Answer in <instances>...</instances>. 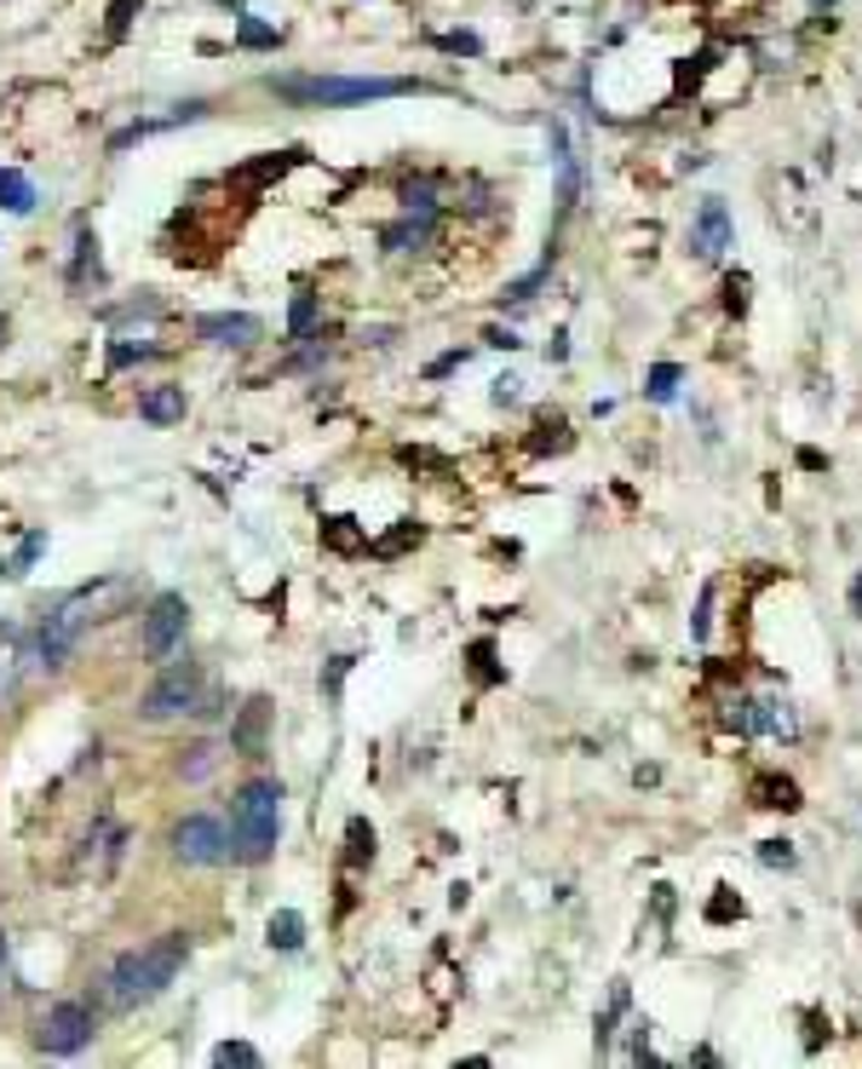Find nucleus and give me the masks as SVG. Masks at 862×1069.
<instances>
[{
    "mask_svg": "<svg viewBox=\"0 0 862 1069\" xmlns=\"http://www.w3.org/2000/svg\"><path fill=\"white\" fill-rule=\"evenodd\" d=\"M127 598H133V581H122V575L92 581V587L70 593V598L41 621V661H47V668H64V656L75 650V644H82V633L98 627V621H110Z\"/></svg>",
    "mask_w": 862,
    "mask_h": 1069,
    "instance_id": "1",
    "label": "nucleus"
},
{
    "mask_svg": "<svg viewBox=\"0 0 862 1069\" xmlns=\"http://www.w3.org/2000/svg\"><path fill=\"white\" fill-rule=\"evenodd\" d=\"M185 955H190L185 932H167V937H155L150 949H127L122 960L110 966V978H104V1000L115 1006V1012H127V1006H145V1000H155V995H162L167 983L178 978V966H185Z\"/></svg>",
    "mask_w": 862,
    "mask_h": 1069,
    "instance_id": "2",
    "label": "nucleus"
},
{
    "mask_svg": "<svg viewBox=\"0 0 862 1069\" xmlns=\"http://www.w3.org/2000/svg\"><path fill=\"white\" fill-rule=\"evenodd\" d=\"M271 87L293 104H368V98H403L426 92L403 75H271Z\"/></svg>",
    "mask_w": 862,
    "mask_h": 1069,
    "instance_id": "3",
    "label": "nucleus"
},
{
    "mask_svg": "<svg viewBox=\"0 0 862 1069\" xmlns=\"http://www.w3.org/2000/svg\"><path fill=\"white\" fill-rule=\"evenodd\" d=\"M230 834L242 862H265L283 834V782H248L230 805Z\"/></svg>",
    "mask_w": 862,
    "mask_h": 1069,
    "instance_id": "4",
    "label": "nucleus"
},
{
    "mask_svg": "<svg viewBox=\"0 0 862 1069\" xmlns=\"http://www.w3.org/2000/svg\"><path fill=\"white\" fill-rule=\"evenodd\" d=\"M196 708H202V668H196V661H173V668L145 691V701H138V719L162 724V719L196 713Z\"/></svg>",
    "mask_w": 862,
    "mask_h": 1069,
    "instance_id": "5",
    "label": "nucleus"
},
{
    "mask_svg": "<svg viewBox=\"0 0 862 1069\" xmlns=\"http://www.w3.org/2000/svg\"><path fill=\"white\" fill-rule=\"evenodd\" d=\"M92 1006L87 1000H58L52 1012L41 1018V1046L47 1053H58V1058H70V1053H82V1046L92 1041Z\"/></svg>",
    "mask_w": 862,
    "mask_h": 1069,
    "instance_id": "6",
    "label": "nucleus"
},
{
    "mask_svg": "<svg viewBox=\"0 0 862 1069\" xmlns=\"http://www.w3.org/2000/svg\"><path fill=\"white\" fill-rule=\"evenodd\" d=\"M185 621H190V604L178 598V593H162L150 604V616H145V656L150 661H167L173 650H178V638H185Z\"/></svg>",
    "mask_w": 862,
    "mask_h": 1069,
    "instance_id": "7",
    "label": "nucleus"
},
{
    "mask_svg": "<svg viewBox=\"0 0 862 1069\" xmlns=\"http://www.w3.org/2000/svg\"><path fill=\"white\" fill-rule=\"evenodd\" d=\"M173 852L185 857V862H196V869H213V862L230 857V834L218 829L213 817H185L173 829Z\"/></svg>",
    "mask_w": 862,
    "mask_h": 1069,
    "instance_id": "8",
    "label": "nucleus"
},
{
    "mask_svg": "<svg viewBox=\"0 0 862 1069\" xmlns=\"http://www.w3.org/2000/svg\"><path fill=\"white\" fill-rule=\"evenodd\" d=\"M730 213H725V201H701V213H696V225H690V253L696 259H719L730 248Z\"/></svg>",
    "mask_w": 862,
    "mask_h": 1069,
    "instance_id": "9",
    "label": "nucleus"
},
{
    "mask_svg": "<svg viewBox=\"0 0 862 1069\" xmlns=\"http://www.w3.org/2000/svg\"><path fill=\"white\" fill-rule=\"evenodd\" d=\"M138 414H145L150 426H178V420H185V386H150L138 397Z\"/></svg>",
    "mask_w": 862,
    "mask_h": 1069,
    "instance_id": "10",
    "label": "nucleus"
},
{
    "mask_svg": "<svg viewBox=\"0 0 862 1069\" xmlns=\"http://www.w3.org/2000/svg\"><path fill=\"white\" fill-rule=\"evenodd\" d=\"M196 328H202V339H213V346H253L259 316H202Z\"/></svg>",
    "mask_w": 862,
    "mask_h": 1069,
    "instance_id": "11",
    "label": "nucleus"
},
{
    "mask_svg": "<svg viewBox=\"0 0 862 1069\" xmlns=\"http://www.w3.org/2000/svg\"><path fill=\"white\" fill-rule=\"evenodd\" d=\"M265 724H271V701H265V696H253L248 708H242V719H236L230 742H236L242 754H259V748H265Z\"/></svg>",
    "mask_w": 862,
    "mask_h": 1069,
    "instance_id": "12",
    "label": "nucleus"
},
{
    "mask_svg": "<svg viewBox=\"0 0 862 1069\" xmlns=\"http://www.w3.org/2000/svg\"><path fill=\"white\" fill-rule=\"evenodd\" d=\"M759 731H765V736H794V731H799V719H794L788 701L765 696V701H753V736H759Z\"/></svg>",
    "mask_w": 862,
    "mask_h": 1069,
    "instance_id": "13",
    "label": "nucleus"
},
{
    "mask_svg": "<svg viewBox=\"0 0 862 1069\" xmlns=\"http://www.w3.org/2000/svg\"><path fill=\"white\" fill-rule=\"evenodd\" d=\"M753 805H765V811H799L794 776H753Z\"/></svg>",
    "mask_w": 862,
    "mask_h": 1069,
    "instance_id": "14",
    "label": "nucleus"
},
{
    "mask_svg": "<svg viewBox=\"0 0 862 1069\" xmlns=\"http://www.w3.org/2000/svg\"><path fill=\"white\" fill-rule=\"evenodd\" d=\"M17 673H24V638H17L12 621H0V696L17 684Z\"/></svg>",
    "mask_w": 862,
    "mask_h": 1069,
    "instance_id": "15",
    "label": "nucleus"
},
{
    "mask_svg": "<svg viewBox=\"0 0 862 1069\" xmlns=\"http://www.w3.org/2000/svg\"><path fill=\"white\" fill-rule=\"evenodd\" d=\"M529 449H535V455H564V449H570V420H564V414H540Z\"/></svg>",
    "mask_w": 862,
    "mask_h": 1069,
    "instance_id": "16",
    "label": "nucleus"
},
{
    "mask_svg": "<svg viewBox=\"0 0 862 1069\" xmlns=\"http://www.w3.org/2000/svg\"><path fill=\"white\" fill-rule=\"evenodd\" d=\"M323 547H328V552H363L368 535L357 530V518H328V523H323Z\"/></svg>",
    "mask_w": 862,
    "mask_h": 1069,
    "instance_id": "17",
    "label": "nucleus"
},
{
    "mask_svg": "<svg viewBox=\"0 0 862 1069\" xmlns=\"http://www.w3.org/2000/svg\"><path fill=\"white\" fill-rule=\"evenodd\" d=\"M0 208H7V213H29L35 208V185H29L24 173L0 167Z\"/></svg>",
    "mask_w": 862,
    "mask_h": 1069,
    "instance_id": "18",
    "label": "nucleus"
},
{
    "mask_svg": "<svg viewBox=\"0 0 862 1069\" xmlns=\"http://www.w3.org/2000/svg\"><path fill=\"white\" fill-rule=\"evenodd\" d=\"M293 161H299V150H283V156H265V161H253V167H242V173H236V185H271V178H283L288 167H293Z\"/></svg>",
    "mask_w": 862,
    "mask_h": 1069,
    "instance_id": "19",
    "label": "nucleus"
},
{
    "mask_svg": "<svg viewBox=\"0 0 862 1069\" xmlns=\"http://www.w3.org/2000/svg\"><path fill=\"white\" fill-rule=\"evenodd\" d=\"M265 932H271V949H299V943H305V920L293 909H276Z\"/></svg>",
    "mask_w": 862,
    "mask_h": 1069,
    "instance_id": "20",
    "label": "nucleus"
},
{
    "mask_svg": "<svg viewBox=\"0 0 862 1069\" xmlns=\"http://www.w3.org/2000/svg\"><path fill=\"white\" fill-rule=\"evenodd\" d=\"M41 552H47V535L35 530V535H24V547H17V552L7 558V570H0V575H7V581H24V575H29V563L41 558Z\"/></svg>",
    "mask_w": 862,
    "mask_h": 1069,
    "instance_id": "21",
    "label": "nucleus"
},
{
    "mask_svg": "<svg viewBox=\"0 0 862 1069\" xmlns=\"http://www.w3.org/2000/svg\"><path fill=\"white\" fill-rule=\"evenodd\" d=\"M236 40H242V47H253V52H271L276 40H283V29H276V24H259V17H242Z\"/></svg>",
    "mask_w": 862,
    "mask_h": 1069,
    "instance_id": "22",
    "label": "nucleus"
},
{
    "mask_svg": "<svg viewBox=\"0 0 862 1069\" xmlns=\"http://www.w3.org/2000/svg\"><path fill=\"white\" fill-rule=\"evenodd\" d=\"M346 840H351V852H346V857H351V869H363V862H374V829H368L363 817H357L351 829H346Z\"/></svg>",
    "mask_w": 862,
    "mask_h": 1069,
    "instance_id": "23",
    "label": "nucleus"
},
{
    "mask_svg": "<svg viewBox=\"0 0 862 1069\" xmlns=\"http://www.w3.org/2000/svg\"><path fill=\"white\" fill-rule=\"evenodd\" d=\"M213 1064H218V1069H230V1064L253 1069V1064H259V1053H253L248 1041H218V1046H213Z\"/></svg>",
    "mask_w": 862,
    "mask_h": 1069,
    "instance_id": "24",
    "label": "nucleus"
},
{
    "mask_svg": "<svg viewBox=\"0 0 862 1069\" xmlns=\"http://www.w3.org/2000/svg\"><path fill=\"white\" fill-rule=\"evenodd\" d=\"M645 391H650V402H673V391H678V369H673V362H655Z\"/></svg>",
    "mask_w": 862,
    "mask_h": 1069,
    "instance_id": "25",
    "label": "nucleus"
},
{
    "mask_svg": "<svg viewBox=\"0 0 862 1069\" xmlns=\"http://www.w3.org/2000/svg\"><path fill=\"white\" fill-rule=\"evenodd\" d=\"M748 294H753V276H748V271H730V276H725V311L741 316V311H748Z\"/></svg>",
    "mask_w": 862,
    "mask_h": 1069,
    "instance_id": "26",
    "label": "nucleus"
},
{
    "mask_svg": "<svg viewBox=\"0 0 862 1069\" xmlns=\"http://www.w3.org/2000/svg\"><path fill=\"white\" fill-rule=\"evenodd\" d=\"M311 322H316V294H299L293 311H288V334H293V339L311 334Z\"/></svg>",
    "mask_w": 862,
    "mask_h": 1069,
    "instance_id": "27",
    "label": "nucleus"
},
{
    "mask_svg": "<svg viewBox=\"0 0 862 1069\" xmlns=\"http://www.w3.org/2000/svg\"><path fill=\"white\" fill-rule=\"evenodd\" d=\"M759 862H765V869H794V845L788 840H759Z\"/></svg>",
    "mask_w": 862,
    "mask_h": 1069,
    "instance_id": "28",
    "label": "nucleus"
},
{
    "mask_svg": "<svg viewBox=\"0 0 862 1069\" xmlns=\"http://www.w3.org/2000/svg\"><path fill=\"white\" fill-rule=\"evenodd\" d=\"M472 673H477V684H495V679H500V668H495V644H472Z\"/></svg>",
    "mask_w": 862,
    "mask_h": 1069,
    "instance_id": "29",
    "label": "nucleus"
},
{
    "mask_svg": "<svg viewBox=\"0 0 862 1069\" xmlns=\"http://www.w3.org/2000/svg\"><path fill=\"white\" fill-rule=\"evenodd\" d=\"M138 7H145V0H110V35H127V24L138 17Z\"/></svg>",
    "mask_w": 862,
    "mask_h": 1069,
    "instance_id": "30",
    "label": "nucleus"
},
{
    "mask_svg": "<svg viewBox=\"0 0 862 1069\" xmlns=\"http://www.w3.org/2000/svg\"><path fill=\"white\" fill-rule=\"evenodd\" d=\"M730 915H741V897H730V892H725V885H719V897L708 903V920H713V925H725Z\"/></svg>",
    "mask_w": 862,
    "mask_h": 1069,
    "instance_id": "31",
    "label": "nucleus"
},
{
    "mask_svg": "<svg viewBox=\"0 0 862 1069\" xmlns=\"http://www.w3.org/2000/svg\"><path fill=\"white\" fill-rule=\"evenodd\" d=\"M409 540H420V530H414V523H403V530H397V535H386V540H379L374 552H379V558H391V552H403Z\"/></svg>",
    "mask_w": 862,
    "mask_h": 1069,
    "instance_id": "32",
    "label": "nucleus"
},
{
    "mask_svg": "<svg viewBox=\"0 0 862 1069\" xmlns=\"http://www.w3.org/2000/svg\"><path fill=\"white\" fill-rule=\"evenodd\" d=\"M517 386H524V380H495V402H517Z\"/></svg>",
    "mask_w": 862,
    "mask_h": 1069,
    "instance_id": "33",
    "label": "nucleus"
},
{
    "mask_svg": "<svg viewBox=\"0 0 862 1069\" xmlns=\"http://www.w3.org/2000/svg\"><path fill=\"white\" fill-rule=\"evenodd\" d=\"M484 339H489V346H507V351H512V346H524V339H517L512 328H489Z\"/></svg>",
    "mask_w": 862,
    "mask_h": 1069,
    "instance_id": "34",
    "label": "nucleus"
},
{
    "mask_svg": "<svg viewBox=\"0 0 862 1069\" xmlns=\"http://www.w3.org/2000/svg\"><path fill=\"white\" fill-rule=\"evenodd\" d=\"M444 47H449V52H477V35H449Z\"/></svg>",
    "mask_w": 862,
    "mask_h": 1069,
    "instance_id": "35",
    "label": "nucleus"
},
{
    "mask_svg": "<svg viewBox=\"0 0 862 1069\" xmlns=\"http://www.w3.org/2000/svg\"><path fill=\"white\" fill-rule=\"evenodd\" d=\"M799 467H805V472H822V467H828V460H822L816 449H799Z\"/></svg>",
    "mask_w": 862,
    "mask_h": 1069,
    "instance_id": "36",
    "label": "nucleus"
},
{
    "mask_svg": "<svg viewBox=\"0 0 862 1069\" xmlns=\"http://www.w3.org/2000/svg\"><path fill=\"white\" fill-rule=\"evenodd\" d=\"M851 610H857V621H862V575L851 581Z\"/></svg>",
    "mask_w": 862,
    "mask_h": 1069,
    "instance_id": "37",
    "label": "nucleus"
},
{
    "mask_svg": "<svg viewBox=\"0 0 862 1069\" xmlns=\"http://www.w3.org/2000/svg\"><path fill=\"white\" fill-rule=\"evenodd\" d=\"M822 7H834V0H822Z\"/></svg>",
    "mask_w": 862,
    "mask_h": 1069,
    "instance_id": "38",
    "label": "nucleus"
},
{
    "mask_svg": "<svg viewBox=\"0 0 862 1069\" xmlns=\"http://www.w3.org/2000/svg\"><path fill=\"white\" fill-rule=\"evenodd\" d=\"M0 339H7V328H0Z\"/></svg>",
    "mask_w": 862,
    "mask_h": 1069,
    "instance_id": "39",
    "label": "nucleus"
}]
</instances>
